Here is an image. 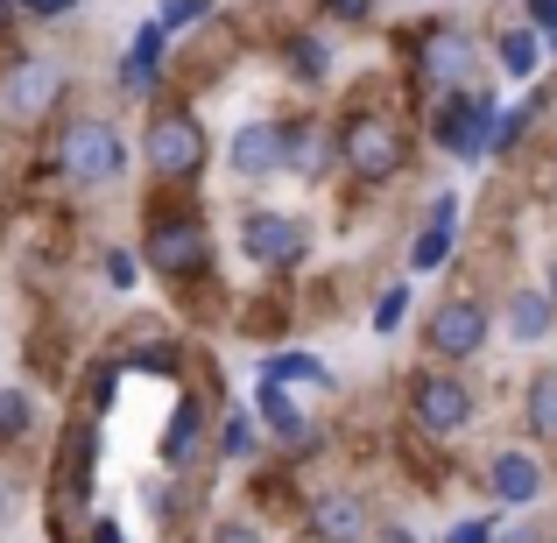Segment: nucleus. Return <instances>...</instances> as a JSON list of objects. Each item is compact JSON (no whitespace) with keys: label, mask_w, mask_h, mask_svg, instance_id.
<instances>
[{"label":"nucleus","mask_w":557,"mask_h":543,"mask_svg":"<svg viewBox=\"0 0 557 543\" xmlns=\"http://www.w3.org/2000/svg\"><path fill=\"white\" fill-rule=\"evenodd\" d=\"M141 156H149L156 177L184 184V177H198V170H205V127L190 121L184 107H163L149 121V135H141Z\"/></svg>","instance_id":"1"},{"label":"nucleus","mask_w":557,"mask_h":543,"mask_svg":"<svg viewBox=\"0 0 557 543\" xmlns=\"http://www.w3.org/2000/svg\"><path fill=\"white\" fill-rule=\"evenodd\" d=\"M339 156H346V170H354L360 184H381V177H395L403 170V127L388 121V113H360V121H346V135H339Z\"/></svg>","instance_id":"2"},{"label":"nucleus","mask_w":557,"mask_h":543,"mask_svg":"<svg viewBox=\"0 0 557 543\" xmlns=\"http://www.w3.org/2000/svg\"><path fill=\"white\" fill-rule=\"evenodd\" d=\"M57 163H64L71 184H113L127 170V149H121V135H113V121H78V127H64Z\"/></svg>","instance_id":"3"},{"label":"nucleus","mask_w":557,"mask_h":543,"mask_svg":"<svg viewBox=\"0 0 557 543\" xmlns=\"http://www.w3.org/2000/svg\"><path fill=\"white\" fill-rule=\"evenodd\" d=\"M423 346H431L437 360H473L480 346H487V311H480L473 297H445L431 311V325H423Z\"/></svg>","instance_id":"4"},{"label":"nucleus","mask_w":557,"mask_h":543,"mask_svg":"<svg viewBox=\"0 0 557 543\" xmlns=\"http://www.w3.org/2000/svg\"><path fill=\"white\" fill-rule=\"evenodd\" d=\"M212 261V240H205L198 219H156L149 226V269L156 275H198Z\"/></svg>","instance_id":"5"},{"label":"nucleus","mask_w":557,"mask_h":543,"mask_svg":"<svg viewBox=\"0 0 557 543\" xmlns=\"http://www.w3.org/2000/svg\"><path fill=\"white\" fill-rule=\"evenodd\" d=\"M487 127H494V99L451 85L445 107H437V141H445L451 156H480V149H487Z\"/></svg>","instance_id":"6"},{"label":"nucleus","mask_w":557,"mask_h":543,"mask_svg":"<svg viewBox=\"0 0 557 543\" xmlns=\"http://www.w3.org/2000/svg\"><path fill=\"white\" fill-rule=\"evenodd\" d=\"M409 409H417V423H423V431H437V437H451V431L473 423V395H466L451 374H423L417 395H409Z\"/></svg>","instance_id":"7"},{"label":"nucleus","mask_w":557,"mask_h":543,"mask_svg":"<svg viewBox=\"0 0 557 543\" xmlns=\"http://www.w3.org/2000/svg\"><path fill=\"white\" fill-rule=\"evenodd\" d=\"M57 92H64V71L57 64H14L0 107H8V121H42L57 107Z\"/></svg>","instance_id":"8"},{"label":"nucleus","mask_w":557,"mask_h":543,"mask_svg":"<svg viewBox=\"0 0 557 543\" xmlns=\"http://www.w3.org/2000/svg\"><path fill=\"white\" fill-rule=\"evenodd\" d=\"M247 255L261 261V269H289V261L304 255V226L297 219H283V212H247Z\"/></svg>","instance_id":"9"},{"label":"nucleus","mask_w":557,"mask_h":543,"mask_svg":"<svg viewBox=\"0 0 557 543\" xmlns=\"http://www.w3.org/2000/svg\"><path fill=\"white\" fill-rule=\"evenodd\" d=\"M473 64H480V50H473V36L466 28H431L423 36V71H431V85H466L473 78Z\"/></svg>","instance_id":"10"},{"label":"nucleus","mask_w":557,"mask_h":543,"mask_svg":"<svg viewBox=\"0 0 557 543\" xmlns=\"http://www.w3.org/2000/svg\"><path fill=\"white\" fill-rule=\"evenodd\" d=\"M233 170H240V177H269V170H283V127H275V121H247L240 135H233Z\"/></svg>","instance_id":"11"},{"label":"nucleus","mask_w":557,"mask_h":543,"mask_svg":"<svg viewBox=\"0 0 557 543\" xmlns=\"http://www.w3.org/2000/svg\"><path fill=\"white\" fill-rule=\"evenodd\" d=\"M487 488H494V502L522 508V502H536V494H544V466H536L530 452H502V459L487 466Z\"/></svg>","instance_id":"12"},{"label":"nucleus","mask_w":557,"mask_h":543,"mask_svg":"<svg viewBox=\"0 0 557 543\" xmlns=\"http://www.w3.org/2000/svg\"><path fill=\"white\" fill-rule=\"evenodd\" d=\"M311 522H318V543H360L368 536V508H360L354 494H325Z\"/></svg>","instance_id":"13"},{"label":"nucleus","mask_w":557,"mask_h":543,"mask_svg":"<svg viewBox=\"0 0 557 543\" xmlns=\"http://www.w3.org/2000/svg\"><path fill=\"white\" fill-rule=\"evenodd\" d=\"M261 417H269V431L283 437V445H304V437H311V423H304V409L283 395V381H261Z\"/></svg>","instance_id":"14"},{"label":"nucleus","mask_w":557,"mask_h":543,"mask_svg":"<svg viewBox=\"0 0 557 543\" xmlns=\"http://www.w3.org/2000/svg\"><path fill=\"white\" fill-rule=\"evenodd\" d=\"M163 36H170V28H141V36H135V50H127V71H121L127 92H149V85H156V64H163Z\"/></svg>","instance_id":"15"},{"label":"nucleus","mask_w":557,"mask_h":543,"mask_svg":"<svg viewBox=\"0 0 557 543\" xmlns=\"http://www.w3.org/2000/svg\"><path fill=\"white\" fill-rule=\"evenodd\" d=\"M550 297H544V289H522V297L516 304H508V332H516V340L522 346H536V340H544V332H550Z\"/></svg>","instance_id":"16"},{"label":"nucleus","mask_w":557,"mask_h":543,"mask_svg":"<svg viewBox=\"0 0 557 543\" xmlns=\"http://www.w3.org/2000/svg\"><path fill=\"white\" fill-rule=\"evenodd\" d=\"M451 212H459V198H437V205H431V226H423L417 255H409L417 269H437V261L451 255Z\"/></svg>","instance_id":"17"},{"label":"nucleus","mask_w":557,"mask_h":543,"mask_svg":"<svg viewBox=\"0 0 557 543\" xmlns=\"http://www.w3.org/2000/svg\"><path fill=\"white\" fill-rule=\"evenodd\" d=\"M261 381H311V388H332L325 360H311V354H269L261 360Z\"/></svg>","instance_id":"18"},{"label":"nucleus","mask_w":557,"mask_h":543,"mask_svg":"<svg viewBox=\"0 0 557 543\" xmlns=\"http://www.w3.org/2000/svg\"><path fill=\"white\" fill-rule=\"evenodd\" d=\"M530 431L557 437V367H544V374L530 381Z\"/></svg>","instance_id":"19"},{"label":"nucleus","mask_w":557,"mask_h":543,"mask_svg":"<svg viewBox=\"0 0 557 543\" xmlns=\"http://www.w3.org/2000/svg\"><path fill=\"white\" fill-rule=\"evenodd\" d=\"M289 71H297V78H325V71H332V50L318 36H297V42H289Z\"/></svg>","instance_id":"20"},{"label":"nucleus","mask_w":557,"mask_h":543,"mask_svg":"<svg viewBox=\"0 0 557 543\" xmlns=\"http://www.w3.org/2000/svg\"><path fill=\"white\" fill-rule=\"evenodd\" d=\"M502 64H508V78H530V71H536V42L522 36V28L502 36Z\"/></svg>","instance_id":"21"},{"label":"nucleus","mask_w":557,"mask_h":543,"mask_svg":"<svg viewBox=\"0 0 557 543\" xmlns=\"http://www.w3.org/2000/svg\"><path fill=\"white\" fill-rule=\"evenodd\" d=\"M22 431H28V395L0 388V437H22Z\"/></svg>","instance_id":"22"},{"label":"nucleus","mask_w":557,"mask_h":543,"mask_svg":"<svg viewBox=\"0 0 557 543\" xmlns=\"http://www.w3.org/2000/svg\"><path fill=\"white\" fill-rule=\"evenodd\" d=\"M190 431H198V403H184V409H177V423H170V445H163V459H184V452H190Z\"/></svg>","instance_id":"23"},{"label":"nucleus","mask_w":557,"mask_h":543,"mask_svg":"<svg viewBox=\"0 0 557 543\" xmlns=\"http://www.w3.org/2000/svg\"><path fill=\"white\" fill-rule=\"evenodd\" d=\"M403 311H409V289H381V304H374V332H395V325H403Z\"/></svg>","instance_id":"24"},{"label":"nucleus","mask_w":557,"mask_h":543,"mask_svg":"<svg viewBox=\"0 0 557 543\" xmlns=\"http://www.w3.org/2000/svg\"><path fill=\"white\" fill-rule=\"evenodd\" d=\"M198 14H205V0H170V14H163V22H156V28H190V22H198Z\"/></svg>","instance_id":"25"},{"label":"nucleus","mask_w":557,"mask_h":543,"mask_svg":"<svg viewBox=\"0 0 557 543\" xmlns=\"http://www.w3.org/2000/svg\"><path fill=\"white\" fill-rule=\"evenodd\" d=\"M247 452H255V431L233 417V423H226V459H247Z\"/></svg>","instance_id":"26"},{"label":"nucleus","mask_w":557,"mask_h":543,"mask_svg":"<svg viewBox=\"0 0 557 543\" xmlns=\"http://www.w3.org/2000/svg\"><path fill=\"white\" fill-rule=\"evenodd\" d=\"M451 543H494V522H487V516L459 522V530H451Z\"/></svg>","instance_id":"27"},{"label":"nucleus","mask_w":557,"mask_h":543,"mask_svg":"<svg viewBox=\"0 0 557 543\" xmlns=\"http://www.w3.org/2000/svg\"><path fill=\"white\" fill-rule=\"evenodd\" d=\"M212 543H261V530H255V522H226Z\"/></svg>","instance_id":"28"},{"label":"nucleus","mask_w":557,"mask_h":543,"mask_svg":"<svg viewBox=\"0 0 557 543\" xmlns=\"http://www.w3.org/2000/svg\"><path fill=\"white\" fill-rule=\"evenodd\" d=\"M22 8H28V14H42V22H50V14H71V8H78V0H22Z\"/></svg>","instance_id":"29"},{"label":"nucleus","mask_w":557,"mask_h":543,"mask_svg":"<svg viewBox=\"0 0 557 543\" xmlns=\"http://www.w3.org/2000/svg\"><path fill=\"white\" fill-rule=\"evenodd\" d=\"M368 8H374V0H325V14H346V22H360Z\"/></svg>","instance_id":"30"},{"label":"nucleus","mask_w":557,"mask_h":543,"mask_svg":"<svg viewBox=\"0 0 557 543\" xmlns=\"http://www.w3.org/2000/svg\"><path fill=\"white\" fill-rule=\"evenodd\" d=\"M107 275H113V283L127 289V283H135V261H127V255H107Z\"/></svg>","instance_id":"31"},{"label":"nucleus","mask_w":557,"mask_h":543,"mask_svg":"<svg viewBox=\"0 0 557 543\" xmlns=\"http://www.w3.org/2000/svg\"><path fill=\"white\" fill-rule=\"evenodd\" d=\"M530 14H536V22H544L550 36H557V0H530Z\"/></svg>","instance_id":"32"},{"label":"nucleus","mask_w":557,"mask_h":543,"mask_svg":"<svg viewBox=\"0 0 557 543\" xmlns=\"http://www.w3.org/2000/svg\"><path fill=\"white\" fill-rule=\"evenodd\" d=\"M381 543H417V536H409L403 522H381Z\"/></svg>","instance_id":"33"},{"label":"nucleus","mask_w":557,"mask_h":543,"mask_svg":"<svg viewBox=\"0 0 557 543\" xmlns=\"http://www.w3.org/2000/svg\"><path fill=\"white\" fill-rule=\"evenodd\" d=\"M92 543H121V530H113V522L99 516V522H92Z\"/></svg>","instance_id":"34"},{"label":"nucleus","mask_w":557,"mask_h":543,"mask_svg":"<svg viewBox=\"0 0 557 543\" xmlns=\"http://www.w3.org/2000/svg\"><path fill=\"white\" fill-rule=\"evenodd\" d=\"M494 543H536V530H508V536H494Z\"/></svg>","instance_id":"35"},{"label":"nucleus","mask_w":557,"mask_h":543,"mask_svg":"<svg viewBox=\"0 0 557 543\" xmlns=\"http://www.w3.org/2000/svg\"><path fill=\"white\" fill-rule=\"evenodd\" d=\"M544 297H550V311H557V255H550V289H544Z\"/></svg>","instance_id":"36"},{"label":"nucleus","mask_w":557,"mask_h":543,"mask_svg":"<svg viewBox=\"0 0 557 543\" xmlns=\"http://www.w3.org/2000/svg\"><path fill=\"white\" fill-rule=\"evenodd\" d=\"M0 502H8V494H0Z\"/></svg>","instance_id":"37"}]
</instances>
